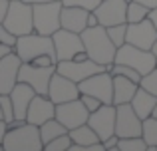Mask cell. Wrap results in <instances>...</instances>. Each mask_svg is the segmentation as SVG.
<instances>
[{
	"mask_svg": "<svg viewBox=\"0 0 157 151\" xmlns=\"http://www.w3.org/2000/svg\"><path fill=\"white\" fill-rule=\"evenodd\" d=\"M82 40H84V48L88 52L90 60L101 64V66H109L115 62V54H117V46L111 42L107 28L98 24V26L86 28L82 32Z\"/></svg>",
	"mask_w": 157,
	"mask_h": 151,
	"instance_id": "obj_1",
	"label": "cell"
},
{
	"mask_svg": "<svg viewBox=\"0 0 157 151\" xmlns=\"http://www.w3.org/2000/svg\"><path fill=\"white\" fill-rule=\"evenodd\" d=\"M2 145H4V151H42L44 149L40 127L34 123H28V121L16 125V127H8Z\"/></svg>",
	"mask_w": 157,
	"mask_h": 151,
	"instance_id": "obj_2",
	"label": "cell"
},
{
	"mask_svg": "<svg viewBox=\"0 0 157 151\" xmlns=\"http://www.w3.org/2000/svg\"><path fill=\"white\" fill-rule=\"evenodd\" d=\"M14 52L20 56L22 62H32L38 56L56 58V48H54L52 36H44V34H38V32H30L26 36H20L14 46Z\"/></svg>",
	"mask_w": 157,
	"mask_h": 151,
	"instance_id": "obj_3",
	"label": "cell"
},
{
	"mask_svg": "<svg viewBox=\"0 0 157 151\" xmlns=\"http://www.w3.org/2000/svg\"><path fill=\"white\" fill-rule=\"evenodd\" d=\"M62 0L54 2L32 4V16H34V32L44 36H52L62 28Z\"/></svg>",
	"mask_w": 157,
	"mask_h": 151,
	"instance_id": "obj_4",
	"label": "cell"
},
{
	"mask_svg": "<svg viewBox=\"0 0 157 151\" xmlns=\"http://www.w3.org/2000/svg\"><path fill=\"white\" fill-rule=\"evenodd\" d=\"M113 64H125V66L137 70L141 77L145 74H149L151 70L157 66V58L151 50H143V48H137L133 44H123V46L117 48V54H115V62Z\"/></svg>",
	"mask_w": 157,
	"mask_h": 151,
	"instance_id": "obj_5",
	"label": "cell"
},
{
	"mask_svg": "<svg viewBox=\"0 0 157 151\" xmlns=\"http://www.w3.org/2000/svg\"><path fill=\"white\" fill-rule=\"evenodd\" d=\"M4 26L16 36H26L34 32V16H32V4L24 2V0H10L6 18H4Z\"/></svg>",
	"mask_w": 157,
	"mask_h": 151,
	"instance_id": "obj_6",
	"label": "cell"
},
{
	"mask_svg": "<svg viewBox=\"0 0 157 151\" xmlns=\"http://www.w3.org/2000/svg\"><path fill=\"white\" fill-rule=\"evenodd\" d=\"M56 72V66H36L30 62H22L18 70V81L32 85L36 89V93L48 96V88H50V80Z\"/></svg>",
	"mask_w": 157,
	"mask_h": 151,
	"instance_id": "obj_7",
	"label": "cell"
},
{
	"mask_svg": "<svg viewBox=\"0 0 157 151\" xmlns=\"http://www.w3.org/2000/svg\"><path fill=\"white\" fill-rule=\"evenodd\" d=\"M78 85H80V93H90V96L100 97L104 104H113V74L111 72H98L80 81Z\"/></svg>",
	"mask_w": 157,
	"mask_h": 151,
	"instance_id": "obj_8",
	"label": "cell"
},
{
	"mask_svg": "<svg viewBox=\"0 0 157 151\" xmlns=\"http://www.w3.org/2000/svg\"><path fill=\"white\" fill-rule=\"evenodd\" d=\"M52 40H54V48H56L58 62H62V60H74L80 52L86 50L82 34L66 30V28H60L58 32H54Z\"/></svg>",
	"mask_w": 157,
	"mask_h": 151,
	"instance_id": "obj_9",
	"label": "cell"
},
{
	"mask_svg": "<svg viewBox=\"0 0 157 151\" xmlns=\"http://www.w3.org/2000/svg\"><path fill=\"white\" fill-rule=\"evenodd\" d=\"M115 135L117 137H137L143 133V119L135 113L131 104L115 105Z\"/></svg>",
	"mask_w": 157,
	"mask_h": 151,
	"instance_id": "obj_10",
	"label": "cell"
},
{
	"mask_svg": "<svg viewBox=\"0 0 157 151\" xmlns=\"http://www.w3.org/2000/svg\"><path fill=\"white\" fill-rule=\"evenodd\" d=\"M104 70H107V68L98 64V62H94V60H90V58L88 60H62V62L56 64L58 74L74 80L76 84H80L86 77L98 74V72H104Z\"/></svg>",
	"mask_w": 157,
	"mask_h": 151,
	"instance_id": "obj_11",
	"label": "cell"
},
{
	"mask_svg": "<svg viewBox=\"0 0 157 151\" xmlns=\"http://www.w3.org/2000/svg\"><path fill=\"white\" fill-rule=\"evenodd\" d=\"M56 119L68 127V131L80 127V125L88 123L90 119V109L84 105V101L78 97L72 101H64V104L56 105Z\"/></svg>",
	"mask_w": 157,
	"mask_h": 151,
	"instance_id": "obj_12",
	"label": "cell"
},
{
	"mask_svg": "<svg viewBox=\"0 0 157 151\" xmlns=\"http://www.w3.org/2000/svg\"><path fill=\"white\" fill-rule=\"evenodd\" d=\"M115 111H117V108L113 104H104L100 109L90 113L88 123L100 135L101 141H105L107 137H111L115 133Z\"/></svg>",
	"mask_w": 157,
	"mask_h": 151,
	"instance_id": "obj_13",
	"label": "cell"
},
{
	"mask_svg": "<svg viewBox=\"0 0 157 151\" xmlns=\"http://www.w3.org/2000/svg\"><path fill=\"white\" fill-rule=\"evenodd\" d=\"M157 40V28L151 18H145L141 22L127 24V44H133L143 50H151Z\"/></svg>",
	"mask_w": 157,
	"mask_h": 151,
	"instance_id": "obj_14",
	"label": "cell"
},
{
	"mask_svg": "<svg viewBox=\"0 0 157 151\" xmlns=\"http://www.w3.org/2000/svg\"><path fill=\"white\" fill-rule=\"evenodd\" d=\"M48 97L54 104H64V101H72L80 97V85L74 80L54 72L52 80H50V88H48Z\"/></svg>",
	"mask_w": 157,
	"mask_h": 151,
	"instance_id": "obj_15",
	"label": "cell"
},
{
	"mask_svg": "<svg viewBox=\"0 0 157 151\" xmlns=\"http://www.w3.org/2000/svg\"><path fill=\"white\" fill-rule=\"evenodd\" d=\"M94 12L100 24L105 28L127 22V0H101V4Z\"/></svg>",
	"mask_w": 157,
	"mask_h": 151,
	"instance_id": "obj_16",
	"label": "cell"
},
{
	"mask_svg": "<svg viewBox=\"0 0 157 151\" xmlns=\"http://www.w3.org/2000/svg\"><path fill=\"white\" fill-rule=\"evenodd\" d=\"M22 66V60L14 50L0 60V96L10 93L14 85L18 84V70Z\"/></svg>",
	"mask_w": 157,
	"mask_h": 151,
	"instance_id": "obj_17",
	"label": "cell"
},
{
	"mask_svg": "<svg viewBox=\"0 0 157 151\" xmlns=\"http://www.w3.org/2000/svg\"><path fill=\"white\" fill-rule=\"evenodd\" d=\"M56 117V104L50 100L48 96H42V93H36L34 100L30 101V108H28L26 113V121L34 125H42L44 121Z\"/></svg>",
	"mask_w": 157,
	"mask_h": 151,
	"instance_id": "obj_18",
	"label": "cell"
},
{
	"mask_svg": "<svg viewBox=\"0 0 157 151\" xmlns=\"http://www.w3.org/2000/svg\"><path fill=\"white\" fill-rule=\"evenodd\" d=\"M34 96H36V89L32 85L24 84V81H18L14 85V89L10 92L12 104H14V119L26 121V113H28V108H30V101L34 100Z\"/></svg>",
	"mask_w": 157,
	"mask_h": 151,
	"instance_id": "obj_19",
	"label": "cell"
},
{
	"mask_svg": "<svg viewBox=\"0 0 157 151\" xmlns=\"http://www.w3.org/2000/svg\"><path fill=\"white\" fill-rule=\"evenodd\" d=\"M92 10H86L80 6H64L62 8V28L72 32H82L88 28V16Z\"/></svg>",
	"mask_w": 157,
	"mask_h": 151,
	"instance_id": "obj_20",
	"label": "cell"
},
{
	"mask_svg": "<svg viewBox=\"0 0 157 151\" xmlns=\"http://www.w3.org/2000/svg\"><path fill=\"white\" fill-rule=\"evenodd\" d=\"M139 89V84L131 77H125L121 74L113 76V105L119 104H131L135 92Z\"/></svg>",
	"mask_w": 157,
	"mask_h": 151,
	"instance_id": "obj_21",
	"label": "cell"
},
{
	"mask_svg": "<svg viewBox=\"0 0 157 151\" xmlns=\"http://www.w3.org/2000/svg\"><path fill=\"white\" fill-rule=\"evenodd\" d=\"M155 104H157V96H153L151 92H147L141 85H139V89L135 92L133 100H131V108L135 109V113H137L141 119H147V117L153 115Z\"/></svg>",
	"mask_w": 157,
	"mask_h": 151,
	"instance_id": "obj_22",
	"label": "cell"
},
{
	"mask_svg": "<svg viewBox=\"0 0 157 151\" xmlns=\"http://www.w3.org/2000/svg\"><path fill=\"white\" fill-rule=\"evenodd\" d=\"M70 137H72V141H74L70 151H78L80 147H88V145H94V143H100L101 141L100 135L90 127V123H84V125H80V127L72 129V131H70Z\"/></svg>",
	"mask_w": 157,
	"mask_h": 151,
	"instance_id": "obj_23",
	"label": "cell"
},
{
	"mask_svg": "<svg viewBox=\"0 0 157 151\" xmlns=\"http://www.w3.org/2000/svg\"><path fill=\"white\" fill-rule=\"evenodd\" d=\"M38 127H40V135H42L44 143H48V141H52V139H56V137L64 135V133H68V127H66L62 121H58L56 117L44 121L42 125H38Z\"/></svg>",
	"mask_w": 157,
	"mask_h": 151,
	"instance_id": "obj_24",
	"label": "cell"
},
{
	"mask_svg": "<svg viewBox=\"0 0 157 151\" xmlns=\"http://www.w3.org/2000/svg\"><path fill=\"white\" fill-rule=\"evenodd\" d=\"M151 8H147L145 4L135 2V0H127V24L141 22V20L149 18Z\"/></svg>",
	"mask_w": 157,
	"mask_h": 151,
	"instance_id": "obj_25",
	"label": "cell"
},
{
	"mask_svg": "<svg viewBox=\"0 0 157 151\" xmlns=\"http://www.w3.org/2000/svg\"><path fill=\"white\" fill-rule=\"evenodd\" d=\"M119 151H147V143L143 139V135L137 137H119L117 141Z\"/></svg>",
	"mask_w": 157,
	"mask_h": 151,
	"instance_id": "obj_26",
	"label": "cell"
},
{
	"mask_svg": "<svg viewBox=\"0 0 157 151\" xmlns=\"http://www.w3.org/2000/svg\"><path fill=\"white\" fill-rule=\"evenodd\" d=\"M143 139H145L147 147H157V117H147L143 119Z\"/></svg>",
	"mask_w": 157,
	"mask_h": 151,
	"instance_id": "obj_27",
	"label": "cell"
},
{
	"mask_svg": "<svg viewBox=\"0 0 157 151\" xmlns=\"http://www.w3.org/2000/svg\"><path fill=\"white\" fill-rule=\"evenodd\" d=\"M107 34H109L111 42L115 44V46H123L127 40V22H121V24H113V26L107 28Z\"/></svg>",
	"mask_w": 157,
	"mask_h": 151,
	"instance_id": "obj_28",
	"label": "cell"
},
{
	"mask_svg": "<svg viewBox=\"0 0 157 151\" xmlns=\"http://www.w3.org/2000/svg\"><path fill=\"white\" fill-rule=\"evenodd\" d=\"M72 137H70V131L64 133V135L56 137V139L48 141V143H44V151H70L72 147Z\"/></svg>",
	"mask_w": 157,
	"mask_h": 151,
	"instance_id": "obj_29",
	"label": "cell"
},
{
	"mask_svg": "<svg viewBox=\"0 0 157 151\" xmlns=\"http://www.w3.org/2000/svg\"><path fill=\"white\" fill-rule=\"evenodd\" d=\"M0 108H2L4 121L12 123V121H14V104H12L10 93H2V96H0Z\"/></svg>",
	"mask_w": 157,
	"mask_h": 151,
	"instance_id": "obj_30",
	"label": "cell"
},
{
	"mask_svg": "<svg viewBox=\"0 0 157 151\" xmlns=\"http://www.w3.org/2000/svg\"><path fill=\"white\" fill-rule=\"evenodd\" d=\"M139 85H141V88H145L147 92H151L153 96H157V66L149 72V74H145V76L141 77Z\"/></svg>",
	"mask_w": 157,
	"mask_h": 151,
	"instance_id": "obj_31",
	"label": "cell"
},
{
	"mask_svg": "<svg viewBox=\"0 0 157 151\" xmlns=\"http://www.w3.org/2000/svg\"><path fill=\"white\" fill-rule=\"evenodd\" d=\"M62 4L64 6H80L86 8V10H96L101 4V0H62Z\"/></svg>",
	"mask_w": 157,
	"mask_h": 151,
	"instance_id": "obj_32",
	"label": "cell"
},
{
	"mask_svg": "<svg viewBox=\"0 0 157 151\" xmlns=\"http://www.w3.org/2000/svg\"><path fill=\"white\" fill-rule=\"evenodd\" d=\"M16 42H18V36H16L14 32H10L4 24H0V44H6V46L14 48Z\"/></svg>",
	"mask_w": 157,
	"mask_h": 151,
	"instance_id": "obj_33",
	"label": "cell"
},
{
	"mask_svg": "<svg viewBox=\"0 0 157 151\" xmlns=\"http://www.w3.org/2000/svg\"><path fill=\"white\" fill-rule=\"evenodd\" d=\"M80 100L84 101V105L90 109V113H92V111H96V109H100L101 105H104V101H101L100 97L90 96V93H80Z\"/></svg>",
	"mask_w": 157,
	"mask_h": 151,
	"instance_id": "obj_34",
	"label": "cell"
},
{
	"mask_svg": "<svg viewBox=\"0 0 157 151\" xmlns=\"http://www.w3.org/2000/svg\"><path fill=\"white\" fill-rule=\"evenodd\" d=\"M117 141H119V137L115 135H111V137H107V139L104 141V145H105V151H119L117 149Z\"/></svg>",
	"mask_w": 157,
	"mask_h": 151,
	"instance_id": "obj_35",
	"label": "cell"
},
{
	"mask_svg": "<svg viewBox=\"0 0 157 151\" xmlns=\"http://www.w3.org/2000/svg\"><path fill=\"white\" fill-rule=\"evenodd\" d=\"M8 6H10V0H0V24H2L4 18H6Z\"/></svg>",
	"mask_w": 157,
	"mask_h": 151,
	"instance_id": "obj_36",
	"label": "cell"
},
{
	"mask_svg": "<svg viewBox=\"0 0 157 151\" xmlns=\"http://www.w3.org/2000/svg\"><path fill=\"white\" fill-rule=\"evenodd\" d=\"M6 131H8V121L0 119V143H2L4 137H6Z\"/></svg>",
	"mask_w": 157,
	"mask_h": 151,
	"instance_id": "obj_37",
	"label": "cell"
},
{
	"mask_svg": "<svg viewBox=\"0 0 157 151\" xmlns=\"http://www.w3.org/2000/svg\"><path fill=\"white\" fill-rule=\"evenodd\" d=\"M100 24V20H98V16H96V12H90V16H88V28H92V26H98Z\"/></svg>",
	"mask_w": 157,
	"mask_h": 151,
	"instance_id": "obj_38",
	"label": "cell"
},
{
	"mask_svg": "<svg viewBox=\"0 0 157 151\" xmlns=\"http://www.w3.org/2000/svg\"><path fill=\"white\" fill-rule=\"evenodd\" d=\"M14 50V48H10V46H6V44H0V60L4 58L6 54H10V52Z\"/></svg>",
	"mask_w": 157,
	"mask_h": 151,
	"instance_id": "obj_39",
	"label": "cell"
},
{
	"mask_svg": "<svg viewBox=\"0 0 157 151\" xmlns=\"http://www.w3.org/2000/svg\"><path fill=\"white\" fill-rule=\"evenodd\" d=\"M135 2H141V4H145L147 8H157V0H135Z\"/></svg>",
	"mask_w": 157,
	"mask_h": 151,
	"instance_id": "obj_40",
	"label": "cell"
},
{
	"mask_svg": "<svg viewBox=\"0 0 157 151\" xmlns=\"http://www.w3.org/2000/svg\"><path fill=\"white\" fill-rule=\"evenodd\" d=\"M149 18L153 20V24H155V28H157V8H151V12H149Z\"/></svg>",
	"mask_w": 157,
	"mask_h": 151,
	"instance_id": "obj_41",
	"label": "cell"
},
{
	"mask_svg": "<svg viewBox=\"0 0 157 151\" xmlns=\"http://www.w3.org/2000/svg\"><path fill=\"white\" fill-rule=\"evenodd\" d=\"M28 4H40V2H54V0H24Z\"/></svg>",
	"mask_w": 157,
	"mask_h": 151,
	"instance_id": "obj_42",
	"label": "cell"
},
{
	"mask_svg": "<svg viewBox=\"0 0 157 151\" xmlns=\"http://www.w3.org/2000/svg\"><path fill=\"white\" fill-rule=\"evenodd\" d=\"M151 52L155 54V58H157V40H155V44H153V48H151Z\"/></svg>",
	"mask_w": 157,
	"mask_h": 151,
	"instance_id": "obj_43",
	"label": "cell"
},
{
	"mask_svg": "<svg viewBox=\"0 0 157 151\" xmlns=\"http://www.w3.org/2000/svg\"><path fill=\"white\" fill-rule=\"evenodd\" d=\"M153 117H157V104H155V109H153Z\"/></svg>",
	"mask_w": 157,
	"mask_h": 151,
	"instance_id": "obj_44",
	"label": "cell"
},
{
	"mask_svg": "<svg viewBox=\"0 0 157 151\" xmlns=\"http://www.w3.org/2000/svg\"><path fill=\"white\" fill-rule=\"evenodd\" d=\"M0 119H4V115H2V108H0Z\"/></svg>",
	"mask_w": 157,
	"mask_h": 151,
	"instance_id": "obj_45",
	"label": "cell"
},
{
	"mask_svg": "<svg viewBox=\"0 0 157 151\" xmlns=\"http://www.w3.org/2000/svg\"><path fill=\"white\" fill-rule=\"evenodd\" d=\"M0 151H4V145L2 143H0Z\"/></svg>",
	"mask_w": 157,
	"mask_h": 151,
	"instance_id": "obj_46",
	"label": "cell"
}]
</instances>
